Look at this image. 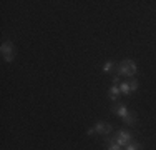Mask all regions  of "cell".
I'll return each mask as SVG.
<instances>
[{
  "label": "cell",
  "mask_w": 156,
  "mask_h": 150,
  "mask_svg": "<svg viewBox=\"0 0 156 150\" xmlns=\"http://www.w3.org/2000/svg\"><path fill=\"white\" fill-rule=\"evenodd\" d=\"M111 112L115 115H118L120 118H123V122L128 123V125H136V114L133 110H129L123 102H115L111 105Z\"/></svg>",
  "instance_id": "1"
},
{
  "label": "cell",
  "mask_w": 156,
  "mask_h": 150,
  "mask_svg": "<svg viewBox=\"0 0 156 150\" xmlns=\"http://www.w3.org/2000/svg\"><path fill=\"white\" fill-rule=\"evenodd\" d=\"M138 72V67H136L135 60H121L120 63L116 65V75L120 77H128V78H133Z\"/></svg>",
  "instance_id": "2"
},
{
  "label": "cell",
  "mask_w": 156,
  "mask_h": 150,
  "mask_svg": "<svg viewBox=\"0 0 156 150\" xmlns=\"http://www.w3.org/2000/svg\"><path fill=\"white\" fill-rule=\"evenodd\" d=\"M0 52H2V57L5 62H13L15 60V55H17V50H15V47H13V43L12 42H3L2 43V47H0Z\"/></svg>",
  "instance_id": "3"
},
{
  "label": "cell",
  "mask_w": 156,
  "mask_h": 150,
  "mask_svg": "<svg viewBox=\"0 0 156 150\" xmlns=\"http://www.w3.org/2000/svg\"><path fill=\"white\" fill-rule=\"evenodd\" d=\"M115 140H116V144L120 145V147L125 148L128 144L133 142V133L128 132V130H118L116 135H115Z\"/></svg>",
  "instance_id": "4"
},
{
  "label": "cell",
  "mask_w": 156,
  "mask_h": 150,
  "mask_svg": "<svg viewBox=\"0 0 156 150\" xmlns=\"http://www.w3.org/2000/svg\"><path fill=\"white\" fill-rule=\"evenodd\" d=\"M111 130H113V127H111L108 122H101V120H100V122L95 123V132H96V135H110Z\"/></svg>",
  "instance_id": "5"
},
{
  "label": "cell",
  "mask_w": 156,
  "mask_h": 150,
  "mask_svg": "<svg viewBox=\"0 0 156 150\" xmlns=\"http://www.w3.org/2000/svg\"><path fill=\"white\" fill-rule=\"evenodd\" d=\"M108 95H110V99L113 100V102H116V100H118V97L121 95L120 87H116V85H111L110 90H108Z\"/></svg>",
  "instance_id": "6"
},
{
  "label": "cell",
  "mask_w": 156,
  "mask_h": 150,
  "mask_svg": "<svg viewBox=\"0 0 156 150\" xmlns=\"http://www.w3.org/2000/svg\"><path fill=\"white\" fill-rule=\"evenodd\" d=\"M106 150H125V148L116 144L115 137H108V147H106Z\"/></svg>",
  "instance_id": "7"
},
{
  "label": "cell",
  "mask_w": 156,
  "mask_h": 150,
  "mask_svg": "<svg viewBox=\"0 0 156 150\" xmlns=\"http://www.w3.org/2000/svg\"><path fill=\"white\" fill-rule=\"evenodd\" d=\"M113 70H116V63H115L113 60H108V62L103 65V72H105V73H111Z\"/></svg>",
  "instance_id": "8"
},
{
  "label": "cell",
  "mask_w": 156,
  "mask_h": 150,
  "mask_svg": "<svg viewBox=\"0 0 156 150\" xmlns=\"http://www.w3.org/2000/svg\"><path fill=\"white\" fill-rule=\"evenodd\" d=\"M118 87H120V92H121V95H126V97H128L129 93H131V90H129V85H128V80L121 82V84L118 85Z\"/></svg>",
  "instance_id": "9"
},
{
  "label": "cell",
  "mask_w": 156,
  "mask_h": 150,
  "mask_svg": "<svg viewBox=\"0 0 156 150\" xmlns=\"http://www.w3.org/2000/svg\"><path fill=\"white\" fill-rule=\"evenodd\" d=\"M125 150H143V147H141V144H140V142H135V140H133L131 144H128V145H126Z\"/></svg>",
  "instance_id": "10"
},
{
  "label": "cell",
  "mask_w": 156,
  "mask_h": 150,
  "mask_svg": "<svg viewBox=\"0 0 156 150\" xmlns=\"http://www.w3.org/2000/svg\"><path fill=\"white\" fill-rule=\"evenodd\" d=\"M128 85H129V90H131V93L138 90V80H136V78H128Z\"/></svg>",
  "instance_id": "11"
},
{
  "label": "cell",
  "mask_w": 156,
  "mask_h": 150,
  "mask_svg": "<svg viewBox=\"0 0 156 150\" xmlns=\"http://www.w3.org/2000/svg\"><path fill=\"white\" fill-rule=\"evenodd\" d=\"M120 84H121V77H120V75H113V85H116V87H118Z\"/></svg>",
  "instance_id": "12"
},
{
  "label": "cell",
  "mask_w": 156,
  "mask_h": 150,
  "mask_svg": "<svg viewBox=\"0 0 156 150\" xmlns=\"http://www.w3.org/2000/svg\"><path fill=\"white\" fill-rule=\"evenodd\" d=\"M96 132H95V127H91V129H88L87 130V135H88V137H91V135H95Z\"/></svg>",
  "instance_id": "13"
}]
</instances>
